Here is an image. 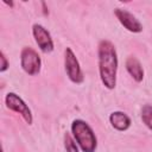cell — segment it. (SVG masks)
<instances>
[{"label":"cell","mask_w":152,"mask_h":152,"mask_svg":"<svg viewBox=\"0 0 152 152\" xmlns=\"http://www.w3.org/2000/svg\"><path fill=\"white\" fill-rule=\"evenodd\" d=\"M118 56L114 45L109 40H101L99 44V71L100 78L107 89H114L116 84Z\"/></svg>","instance_id":"1"},{"label":"cell","mask_w":152,"mask_h":152,"mask_svg":"<svg viewBox=\"0 0 152 152\" xmlns=\"http://www.w3.org/2000/svg\"><path fill=\"white\" fill-rule=\"evenodd\" d=\"M72 135L83 152H95L97 141L91 127L83 120H74L71 124Z\"/></svg>","instance_id":"2"},{"label":"cell","mask_w":152,"mask_h":152,"mask_svg":"<svg viewBox=\"0 0 152 152\" xmlns=\"http://www.w3.org/2000/svg\"><path fill=\"white\" fill-rule=\"evenodd\" d=\"M64 66H65V72L69 80L76 84H80L83 82V72L80 66V63L74 53V51L70 48H66L64 51Z\"/></svg>","instance_id":"3"},{"label":"cell","mask_w":152,"mask_h":152,"mask_svg":"<svg viewBox=\"0 0 152 152\" xmlns=\"http://www.w3.org/2000/svg\"><path fill=\"white\" fill-rule=\"evenodd\" d=\"M20 63L23 70L31 76H34L40 71V66H42L40 57L32 48L23 49L20 53Z\"/></svg>","instance_id":"4"},{"label":"cell","mask_w":152,"mask_h":152,"mask_svg":"<svg viewBox=\"0 0 152 152\" xmlns=\"http://www.w3.org/2000/svg\"><path fill=\"white\" fill-rule=\"evenodd\" d=\"M5 102L8 109L20 114L23 116V119L31 125L32 124V113L31 109L28 108V106L23 101L21 97H19V95H17L15 93H8L5 97Z\"/></svg>","instance_id":"5"},{"label":"cell","mask_w":152,"mask_h":152,"mask_svg":"<svg viewBox=\"0 0 152 152\" xmlns=\"http://www.w3.org/2000/svg\"><path fill=\"white\" fill-rule=\"evenodd\" d=\"M114 14L116 17V19L120 21V24L128 30L129 32L133 33H139L142 31V25L141 23L128 11L122 10V8H115L114 10Z\"/></svg>","instance_id":"6"},{"label":"cell","mask_w":152,"mask_h":152,"mask_svg":"<svg viewBox=\"0 0 152 152\" xmlns=\"http://www.w3.org/2000/svg\"><path fill=\"white\" fill-rule=\"evenodd\" d=\"M32 33H33V37H34V40L37 43V45L39 46V49L48 53V52H51L53 50V42H52V38L49 33V31L39 25V24H34L32 26Z\"/></svg>","instance_id":"7"},{"label":"cell","mask_w":152,"mask_h":152,"mask_svg":"<svg viewBox=\"0 0 152 152\" xmlns=\"http://www.w3.org/2000/svg\"><path fill=\"white\" fill-rule=\"evenodd\" d=\"M109 122L118 131H126L131 126V119L124 112H113L109 115Z\"/></svg>","instance_id":"8"},{"label":"cell","mask_w":152,"mask_h":152,"mask_svg":"<svg viewBox=\"0 0 152 152\" xmlns=\"http://www.w3.org/2000/svg\"><path fill=\"white\" fill-rule=\"evenodd\" d=\"M126 70L135 82H141L144 78V70L140 62L135 57H128L126 61Z\"/></svg>","instance_id":"9"},{"label":"cell","mask_w":152,"mask_h":152,"mask_svg":"<svg viewBox=\"0 0 152 152\" xmlns=\"http://www.w3.org/2000/svg\"><path fill=\"white\" fill-rule=\"evenodd\" d=\"M141 120L146 125V127H148L152 131V106L146 104V106L142 107V109H141Z\"/></svg>","instance_id":"10"},{"label":"cell","mask_w":152,"mask_h":152,"mask_svg":"<svg viewBox=\"0 0 152 152\" xmlns=\"http://www.w3.org/2000/svg\"><path fill=\"white\" fill-rule=\"evenodd\" d=\"M64 146L66 152H78V147L75 142V140L72 139V137L69 133L64 134Z\"/></svg>","instance_id":"11"},{"label":"cell","mask_w":152,"mask_h":152,"mask_svg":"<svg viewBox=\"0 0 152 152\" xmlns=\"http://www.w3.org/2000/svg\"><path fill=\"white\" fill-rule=\"evenodd\" d=\"M0 59H1V68H0V71L4 72V71L8 68V62H7L6 56L4 55V52H0Z\"/></svg>","instance_id":"12"}]
</instances>
